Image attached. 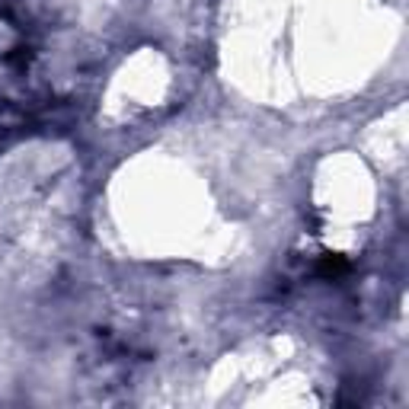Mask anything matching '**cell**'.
<instances>
[{
    "label": "cell",
    "mask_w": 409,
    "mask_h": 409,
    "mask_svg": "<svg viewBox=\"0 0 409 409\" xmlns=\"http://www.w3.org/2000/svg\"><path fill=\"white\" fill-rule=\"evenodd\" d=\"M317 272L323 275V278H339V275L349 272V262L342 259V256H323L317 266Z\"/></svg>",
    "instance_id": "1"
}]
</instances>
